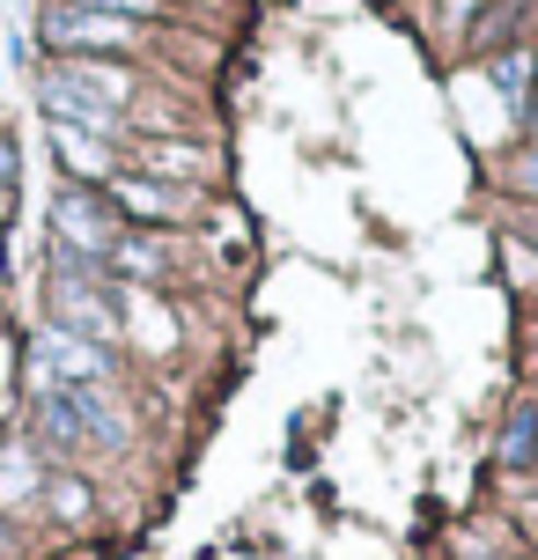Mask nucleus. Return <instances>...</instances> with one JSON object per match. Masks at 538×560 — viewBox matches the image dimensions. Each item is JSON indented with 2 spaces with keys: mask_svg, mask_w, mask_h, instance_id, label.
Segmentation results:
<instances>
[{
  "mask_svg": "<svg viewBox=\"0 0 538 560\" xmlns=\"http://www.w3.org/2000/svg\"><path fill=\"white\" fill-rule=\"evenodd\" d=\"M45 273H52V295H45V325H59V332L89 339V347H126V288L112 280V266L104 258H82L67 252V244H52V258H45Z\"/></svg>",
  "mask_w": 538,
  "mask_h": 560,
  "instance_id": "obj_1",
  "label": "nucleus"
},
{
  "mask_svg": "<svg viewBox=\"0 0 538 560\" xmlns=\"http://www.w3.org/2000/svg\"><path fill=\"white\" fill-rule=\"evenodd\" d=\"M30 435L52 457L59 450H126L133 443V420H126V398L104 392V384H37Z\"/></svg>",
  "mask_w": 538,
  "mask_h": 560,
  "instance_id": "obj_2",
  "label": "nucleus"
},
{
  "mask_svg": "<svg viewBox=\"0 0 538 560\" xmlns=\"http://www.w3.org/2000/svg\"><path fill=\"white\" fill-rule=\"evenodd\" d=\"M148 30L155 23L112 15V8H96V0H45V15H37V37H45V52H59V59L133 52V45H148Z\"/></svg>",
  "mask_w": 538,
  "mask_h": 560,
  "instance_id": "obj_3",
  "label": "nucleus"
},
{
  "mask_svg": "<svg viewBox=\"0 0 538 560\" xmlns=\"http://www.w3.org/2000/svg\"><path fill=\"white\" fill-rule=\"evenodd\" d=\"M126 236V214L112 207L104 185H59L52 192V244L82 258H112V244Z\"/></svg>",
  "mask_w": 538,
  "mask_h": 560,
  "instance_id": "obj_4",
  "label": "nucleus"
},
{
  "mask_svg": "<svg viewBox=\"0 0 538 560\" xmlns=\"http://www.w3.org/2000/svg\"><path fill=\"white\" fill-rule=\"evenodd\" d=\"M30 384H104V392H112L118 354L112 347H89V339H74V332H59V325H45V332L30 339Z\"/></svg>",
  "mask_w": 538,
  "mask_h": 560,
  "instance_id": "obj_5",
  "label": "nucleus"
},
{
  "mask_svg": "<svg viewBox=\"0 0 538 560\" xmlns=\"http://www.w3.org/2000/svg\"><path fill=\"white\" fill-rule=\"evenodd\" d=\"M37 89H45V112H52V126H74V133H96V140H126V112H112V104L82 96L74 82H59L52 67L37 74Z\"/></svg>",
  "mask_w": 538,
  "mask_h": 560,
  "instance_id": "obj_6",
  "label": "nucleus"
},
{
  "mask_svg": "<svg viewBox=\"0 0 538 560\" xmlns=\"http://www.w3.org/2000/svg\"><path fill=\"white\" fill-rule=\"evenodd\" d=\"M133 170L141 177H155V185H192L199 170H207V148H192V140H177V133H141L133 140Z\"/></svg>",
  "mask_w": 538,
  "mask_h": 560,
  "instance_id": "obj_7",
  "label": "nucleus"
},
{
  "mask_svg": "<svg viewBox=\"0 0 538 560\" xmlns=\"http://www.w3.org/2000/svg\"><path fill=\"white\" fill-rule=\"evenodd\" d=\"M104 192H112V207L126 214V229L133 222H177V214H185V192H177V185H155L141 170H118Z\"/></svg>",
  "mask_w": 538,
  "mask_h": 560,
  "instance_id": "obj_8",
  "label": "nucleus"
},
{
  "mask_svg": "<svg viewBox=\"0 0 538 560\" xmlns=\"http://www.w3.org/2000/svg\"><path fill=\"white\" fill-rule=\"evenodd\" d=\"M118 140H96V133H74V126H52V163L67 170V185H112L118 177Z\"/></svg>",
  "mask_w": 538,
  "mask_h": 560,
  "instance_id": "obj_9",
  "label": "nucleus"
},
{
  "mask_svg": "<svg viewBox=\"0 0 538 560\" xmlns=\"http://www.w3.org/2000/svg\"><path fill=\"white\" fill-rule=\"evenodd\" d=\"M59 82H74L82 96H96V104H112V112H126L133 104V67H118V59H52Z\"/></svg>",
  "mask_w": 538,
  "mask_h": 560,
  "instance_id": "obj_10",
  "label": "nucleus"
},
{
  "mask_svg": "<svg viewBox=\"0 0 538 560\" xmlns=\"http://www.w3.org/2000/svg\"><path fill=\"white\" fill-rule=\"evenodd\" d=\"M487 82L502 89V104H510V112H531L538 45H531V37H510V45H494V52H487Z\"/></svg>",
  "mask_w": 538,
  "mask_h": 560,
  "instance_id": "obj_11",
  "label": "nucleus"
},
{
  "mask_svg": "<svg viewBox=\"0 0 538 560\" xmlns=\"http://www.w3.org/2000/svg\"><path fill=\"white\" fill-rule=\"evenodd\" d=\"M104 266H112L118 288H155V280H163V266H171V244H163V236H148V229H126Z\"/></svg>",
  "mask_w": 538,
  "mask_h": 560,
  "instance_id": "obj_12",
  "label": "nucleus"
},
{
  "mask_svg": "<svg viewBox=\"0 0 538 560\" xmlns=\"http://www.w3.org/2000/svg\"><path fill=\"white\" fill-rule=\"evenodd\" d=\"M494 457H502V472H524V465L538 457V406H531V398L510 413V428H502V450H494Z\"/></svg>",
  "mask_w": 538,
  "mask_h": 560,
  "instance_id": "obj_13",
  "label": "nucleus"
},
{
  "mask_svg": "<svg viewBox=\"0 0 538 560\" xmlns=\"http://www.w3.org/2000/svg\"><path fill=\"white\" fill-rule=\"evenodd\" d=\"M45 502L59 509V524H82V516H89V502H96V494H89V487H82V479H74V472H52V479H45Z\"/></svg>",
  "mask_w": 538,
  "mask_h": 560,
  "instance_id": "obj_14",
  "label": "nucleus"
},
{
  "mask_svg": "<svg viewBox=\"0 0 538 560\" xmlns=\"http://www.w3.org/2000/svg\"><path fill=\"white\" fill-rule=\"evenodd\" d=\"M487 8H494V0H443V23H451V30H472Z\"/></svg>",
  "mask_w": 538,
  "mask_h": 560,
  "instance_id": "obj_15",
  "label": "nucleus"
},
{
  "mask_svg": "<svg viewBox=\"0 0 538 560\" xmlns=\"http://www.w3.org/2000/svg\"><path fill=\"white\" fill-rule=\"evenodd\" d=\"M516 192H531V199H538V140L524 148V155H516Z\"/></svg>",
  "mask_w": 538,
  "mask_h": 560,
  "instance_id": "obj_16",
  "label": "nucleus"
},
{
  "mask_svg": "<svg viewBox=\"0 0 538 560\" xmlns=\"http://www.w3.org/2000/svg\"><path fill=\"white\" fill-rule=\"evenodd\" d=\"M8 185H15V140L0 133V192H8Z\"/></svg>",
  "mask_w": 538,
  "mask_h": 560,
  "instance_id": "obj_17",
  "label": "nucleus"
},
{
  "mask_svg": "<svg viewBox=\"0 0 538 560\" xmlns=\"http://www.w3.org/2000/svg\"><path fill=\"white\" fill-rule=\"evenodd\" d=\"M0 347H8V339H0ZM0 384H8V354H0Z\"/></svg>",
  "mask_w": 538,
  "mask_h": 560,
  "instance_id": "obj_18",
  "label": "nucleus"
},
{
  "mask_svg": "<svg viewBox=\"0 0 538 560\" xmlns=\"http://www.w3.org/2000/svg\"><path fill=\"white\" fill-rule=\"evenodd\" d=\"M0 546H8V509H0Z\"/></svg>",
  "mask_w": 538,
  "mask_h": 560,
  "instance_id": "obj_19",
  "label": "nucleus"
},
{
  "mask_svg": "<svg viewBox=\"0 0 538 560\" xmlns=\"http://www.w3.org/2000/svg\"><path fill=\"white\" fill-rule=\"evenodd\" d=\"M531 140H538V104H531Z\"/></svg>",
  "mask_w": 538,
  "mask_h": 560,
  "instance_id": "obj_20",
  "label": "nucleus"
},
{
  "mask_svg": "<svg viewBox=\"0 0 538 560\" xmlns=\"http://www.w3.org/2000/svg\"><path fill=\"white\" fill-rule=\"evenodd\" d=\"M0 280H8V266H0Z\"/></svg>",
  "mask_w": 538,
  "mask_h": 560,
  "instance_id": "obj_21",
  "label": "nucleus"
}]
</instances>
